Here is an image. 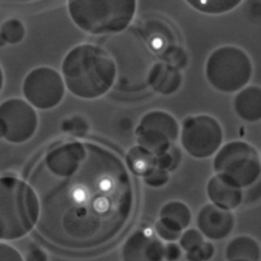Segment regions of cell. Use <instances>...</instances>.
Segmentation results:
<instances>
[{
	"label": "cell",
	"mask_w": 261,
	"mask_h": 261,
	"mask_svg": "<svg viewBox=\"0 0 261 261\" xmlns=\"http://www.w3.org/2000/svg\"><path fill=\"white\" fill-rule=\"evenodd\" d=\"M214 246L211 242H202L197 248L188 251L187 260L188 261H209L214 256Z\"/></svg>",
	"instance_id": "25"
},
{
	"label": "cell",
	"mask_w": 261,
	"mask_h": 261,
	"mask_svg": "<svg viewBox=\"0 0 261 261\" xmlns=\"http://www.w3.org/2000/svg\"><path fill=\"white\" fill-rule=\"evenodd\" d=\"M183 84L181 71L174 68L166 63L157 62L151 68L148 79V85L151 86L154 92L162 95H170L178 92Z\"/></svg>",
	"instance_id": "14"
},
{
	"label": "cell",
	"mask_w": 261,
	"mask_h": 261,
	"mask_svg": "<svg viewBox=\"0 0 261 261\" xmlns=\"http://www.w3.org/2000/svg\"><path fill=\"white\" fill-rule=\"evenodd\" d=\"M160 220L165 225L183 231L192 221V213L187 204L181 201H169L160 211Z\"/></svg>",
	"instance_id": "18"
},
{
	"label": "cell",
	"mask_w": 261,
	"mask_h": 261,
	"mask_svg": "<svg viewBox=\"0 0 261 261\" xmlns=\"http://www.w3.org/2000/svg\"><path fill=\"white\" fill-rule=\"evenodd\" d=\"M171 163H172V157L170 150L165 151V153H162V154L155 155V167H158V169H163L169 171L170 167H171Z\"/></svg>",
	"instance_id": "31"
},
{
	"label": "cell",
	"mask_w": 261,
	"mask_h": 261,
	"mask_svg": "<svg viewBox=\"0 0 261 261\" xmlns=\"http://www.w3.org/2000/svg\"><path fill=\"white\" fill-rule=\"evenodd\" d=\"M234 110L237 115L244 122H258L261 119L260 86L248 85L237 92V95L234 98Z\"/></svg>",
	"instance_id": "15"
},
{
	"label": "cell",
	"mask_w": 261,
	"mask_h": 261,
	"mask_svg": "<svg viewBox=\"0 0 261 261\" xmlns=\"http://www.w3.org/2000/svg\"><path fill=\"white\" fill-rule=\"evenodd\" d=\"M206 195L212 204L225 209V211H234L239 208L243 202V191L228 181L223 180L221 176H212L206 184Z\"/></svg>",
	"instance_id": "13"
},
{
	"label": "cell",
	"mask_w": 261,
	"mask_h": 261,
	"mask_svg": "<svg viewBox=\"0 0 261 261\" xmlns=\"http://www.w3.org/2000/svg\"><path fill=\"white\" fill-rule=\"evenodd\" d=\"M38 217V197L29 184L16 176H0V241L27 237Z\"/></svg>",
	"instance_id": "3"
},
{
	"label": "cell",
	"mask_w": 261,
	"mask_h": 261,
	"mask_svg": "<svg viewBox=\"0 0 261 261\" xmlns=\"http://www.w3.org/2000/svg\"><path fill=\"white\" fill-rule=\"evenodd\" d=\"M30 183L39 201V232L65 249L109 243L134 209L125 165L94 144L68 141L53 146L30 174Z\"/></svg>",
	"instance_id": "1"
},
{
	"label": "cell",
	"mask_w": 261,
	"mask_h": 261,
	"mask_svg": "<svg viewBox=\"0 0 261 261\" xmlns=\"http://www.w3.org/2000/svg\"><path fill=\"white\" fill-rule=\"evenodd\" d=\"M170 153H171V157H172V163H171V167H170L169 172L174 171L179 167L180 165V161H181V153H180V149L176 148L175 145H172L170 148Z\"/></svg>",
	"instance_id": "32"
},
{
	"label": "cell",
	"mask_w": 261,
	"mask_h": 261,
	"mask_svg": "<svg viewBox=\"0 0 261 261\" xmlns=\"http://www.w3.org/2000/svg\"><path fill=\"white\" fill-rule=\"evenodd\" d=\"M252 62L248 54L237 46H221L211 53L205 63V77L221 93H237L252 77Z\"/></svg>",
	"instance_id": "5"
},
{
	"label": "cell",
	"mask_w": 261,
	"mask_h": 261,
	"mask_svg": "<svg viewBox=\"0 0 261 261\" xmlns=\"http://www.w3.org/2000/svg\"><path fill=\"white\" fill-rule=\"evenodd\" d=\"M65 89L81 99H97L116 83V65L101 46L83 43L67 53L62 62Z\"/></svg>",
	"instance_id": "2"
},
{
	"label": "cell",
	"mask_w": 261,
	"mask_h": 261,
	"mask_svg": "<svg viewBox=\"0 0 261 261\" xmlns=\"http://www.w3.org/2000/svg\"><path fill=\"white\" fill-rule=\"evenodd\" d=\"M179 132L180 125L175 116L162 110L146 113L135 129L137 145L153 155L169 151L178 140Z\"/></svg>",
	"instance_id": "8"
},
{
	"label": "cell",
	"mask_w": 261,
	"mask_h": 261,
	"mask_svg": "<svg viewBox=\"0 0 261 261\" xmlns=\"http://www.w3.org/2000/svg\"><path fill=\"white\" fill-rule=\"evenodd\" d=\"M154 228L158 237L166 242L179 241V238H180V234H181V231H178V230H175V228H172L170 227V226L165 225L161 220H158L157 222H155Z\"/></svg>",
	"instance_id": "27"
},
{
	"label": "cell",
	"mask_w": 261,
	"mask_h": 261,
	"mask_svg": "<svg viewBox=\"0 0 261 261\" xmlns=\"http://www.w3.org/2000/svg\"><path fill=\"white\" fill-rule=\"evenodd\" d=\"M38 128V114L25 99L9 98L0 103V139L11 144L29 141Z\"/></svg>",
	"instance_id": "10"
},
{
	"label": "cell",
	"mask_w": 261,
	"mask_h": 261,
	"mask_svg": "<svg viewBox=\"0 0 261 261\" xmlns=\"http://www.w3.org/2000/svg\"><path fill=\"white\" fill-rule=\"evenodd\" d=\"M136 7L137 0H68V13L74 25L94 36L127 29Z\"/></svg>",
	"instance_id": "4"
},
{
	"label": "cell",
	"mask_w": 261,
	"mask_h": 261,
	"mask_svg": "<svg viewBox=\"0 0 261 261\" xmlns=\"http://www.w3.org/2000/svg\"><path fill=\"white\" fill-rule=\"evenodd\" d=\"M260 244L255 238L239 235L232 238L226 246L227 261H260Z\"/></svg>",
	"instance_id": "17"
},
{
	"label": "cell",
	"mask_w": 261,
	"mask_h": 261,
	"mask_svg": "<svg viewBox=\"0 0 261 261\" xmlns=\"http://www.w3.org/2000/svg\"><path fill=\"white\" fill-rule=\"evenodd\" d=\"M89 123L84 116L72 115L65 118L60 124V129L64 134H68L73 137H84L89 132Z\"/></svg>",
	"instance_id": "23"
},
{
	"label": "cell",
	"mask_w": 261,
	"mask_h": 261,
	"mask_svg": "<svg viewBox=\"0 0 261 261\" xmlns=\"http://www.w3.org/2000/svg\"><path fill=\"white\" fill-rule=\"evenodd\" d=\"M202 242H204V237L199 230L188 228L186 231H181L180 238H179V247L184 249L186 252H188V251L197 248Z\"/></svg>",
	"instance_id": "24"
},
{
	"label": "cell",
	"mask_w": 261,
	"mask_h": 261,
	"mask_svg": "<svg viewBox=\"0 0 261 261\" xmlns=\"http://www.w3.org/2000/svg\"><path fill=\"white\" fill-rule=\"evenodd\" d=\"M25 34H27V30H25L24 24L18 18H9L4 21L0 27V36L7 45H17L22 42Z\"/></svg>",
	"instance_id": "21"
},
{
	"label": "cell",
	"mask_w": 261,
	"mask_h": 261,
	"mask_svg": "<svg viewBox=\"0 0 261 261\" xmlns=\"http://www.w3.org/2000/svg\"><path fill=\"white\" fill-rule=\"evenodd\" d=\"M196 222L202 237L212 241H222L234 230L235 217L231 211H225L214 204H206L200 209Z\"/></svg>",
	"instance_id": "11"
},
{
	"label": "cell",
	"mask_w": 261,
	"mask_h": 261,
	"mask_svg": "<svg viewBox=\"0 0 261 261\" xmlns=\"http://www.w3.org/2000/svg\"><path fill=\"white\" fill-rule=\"evenodd\" d=\"M7 43L6 42H4V39L2 38V36H0V47H4V46H6Z\"/></svg>",
	"instance_id": "34"
},
{
	"label": "cell",
	"mask_w": 261,
	"mask_h": 261,
	"mask_svg": "<svg viewBox=\"0 0 261 261\" xmlns=\"http://www.w3.org/2000/svg\"><path fill=\"white\" fill-rule=\"evenodd\" d=\"M25 101L38 110H51L62 103L65 85L62 74L51 67H37L22 83Z\"/></svg>",
	"instance_id": "9"
},
{
	"label": "cell",
	"mask_w": 261,
	"mask_h": 261,
	"mask_svg": "<svg viewBox=\"0 0 261 261\" xmlns=\"http://www.w3.org/2000/svg\"><path fill=\"white\" fill-rule=\"evenodd\" d=\"M0 261H24V257L13 246L0 242Z\"/></svg>",
	"instance_id": "28"
},
{
	"label": "cell",
	"mask_w": 261,
	"mask_h": 261,
	"mask_svg": "<svg viewBox=\"0 0 261 261\" xmlns=\"http://www.w3.org/2000/svg\"><path fill=\"white\" fill-rule=\"evenodd\" d=\"M123 261H162L163 243L145 230H136L122 247Z\"/></svg>",
	"instance_id": "12"
},
{
	"label": "cell",
	"mask_w": 261,
	"mask_h": 261,
	"mask_svg": "<svg viewBox=\"0 0 261 261\" xmlns=\"http://www.w3.org/2000/svg\"><path fill=\"white\" fill-rule=\"evenodd\" d=\"M181 256V248L175 242H170L167 246H163V258L167 261H178Z\"/></svg>",
	"instance_id": "30"
},
{
	"label": "cell",
	"mask_w": 261,
	"mask_h": 261,
	"mask_svg": "<svg viewBox=\"0 0 261 261\" xmlns=\"http://www.w3.org/2000/svg\"><path fill=\"white\" fill-rule=\"evenodd\" d=\"M170 180V172L167 170L163 169H158V167H154V169L151 170L149 172L148 175L144 176V183L149 187L153 188H158L162 187L167 181Z\"/></svg>",
	"instance_id": "26"
},
{
	"label": "cell",
	"mask_w": 261,
	"mask_h": 261,
	"mask_svg": "<svg viewBox=\"0 0 261 261\" xmlns=\"http://www.w3.org/2000/svg\"><path fill=\"white\" fill-rule=\"evenodd\" d=\"M161 62L166 63L167 65H171L174 68L184 69L188 65V54L186 53L183 47L178 45H172L167 47L166 50L160 54Z\"/></svg>",
	"instance_id": "22"
},
{
	"label": "cell",
	"mask_w": 261,
	"mask_h": 261,
	"mask_svg": "<svg viewBox=\"0 0 261 261\" xmlns=\"http://www.w3.org/2000/svg\"><path fill=\"white\" fill-rule=\"evenodd\" d=\"M24 261H48V257L45 249L37 244H29Z\"/></svg>",
	"instance_id": "29"
},
{
	"label": "cell",
	"mask_w": 261,
	"mask_h": 261,
	"mask_svg": "<svg viewBox=\"0 0 261 261\" xmlns=\"http://www.w3.org/2000/svg\"><path fill=\"white\" fill-rule=\"evenodd\" d=\"M125 163L134 174L144 178L155 167V155H153L139 145L132 146L127 151Z\"/></svg>",
	"instance_id": "19"
},
{
	"label": "cell",
	"mask_w": 261,
	"mask_h": 261,
	"mask_svg": "<svg viewBox=\"0 0 261 261\" xmlns=\"http://www.w3.org/2000/svg\"><path fill=\"white\" fill-rule=\"evenodd\" d=\"M213 169L216 175L235 187H249L260 178V154L246 141H230L216 151Z\"/></svg>",
	"instance_id": "6"
},
{
	"label": "cell",
	"mask_w": 261,
	"mask_h": 261,
	"mask_svg": "<svg viewBox=\"0 0 261 261\" xmlns=\"http://www.w3.org/2000/svg\"><path fill=\"white\" fill-rule=\"evenodd\" d=\"M144 38L150 51L162 54L167 47L176 45L175 33L161 20H150L144 25Z\"/></svg>",
	"instance_id": "16"
},
{
	"label": "cell",
	"mask_w": 261,
	"mask_h": 261,
	"mask_svg": "<svg viewBox=\"0 0 261 261\" xmlns=\"http://www.w3.org/2000/svg\"><path fill=\"white\" fill-rule=\"evenodd\" d=\"M192 8L205 15H223L237 8L243 0H186Z\"/></svg>",
	"instance_id": "20"
},
{
	"label": "cell",
	"mask_w": 261,
	"mask_h": 261,
	"mask_svg": "<svg viewBox=\"0 0 261 261\" xmlns=\"http://www.w3.org/2000/svg\"><path fill=\"white\" fill-rule=\"evenodd\" d=\"M3 86H4V72L3 68H2V65H0V93L3 90Z\"/></svg>",
	"instance_id": "33"
},
{
	"label": "cell",
	"mask_w": 261,
	"mask_h": 261,
	"mask_svg": "<svg viewBox=\"0 0 261 261\" xmlns=\"http://www.w3.org/2000/svg\"><path fill=\"white\" fill-rule=\"evenodd\" d=\"M179 135L184 150L197 160L216 154L223 141L222 125L216 118L205 114L187 116Z\"/></svg>",
	"instance_id": "7"
}]
</instances>
